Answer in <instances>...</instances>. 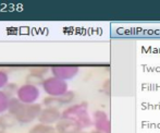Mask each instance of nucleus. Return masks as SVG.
Masks as SVG:
<instances>
[{
	"instance_id": "14",
	"label": "nucleus",
	"mask_w": 160,
	"mask_h": 133,
	"mask_svg": "<svg viewBox=\"0 0 160 133\" xmlns=\"http://www.w3.org/2000/svg\"><path fill=\"white\" fill-rule=\"evenodd\" d=\"M44 79L45 78H42V76H38V75H35V74L30 73L26 75L25 83L35 85V86H42V82H44Z\"/></svg>"
},
{
	"instance_id": "13",
	"label": "nucleus",
	"mask_w": 160,
	"mask_h": 133,
	"mask_svg": "<svg viewBox=\"0 0 160 133\" xmlns=\"http://www.w3.org/2000/svg\"><path fill=\"white\" fill-rule=\"evenodd\" d=\"M9 101H10V97L1 90L0 91V115L8 111Z\"/></svg>"
},
{
	"instance_id": "3",
	"label": "nucleus",
	"mask_w": 160,
	"mask_h": 133,
	"mask_svg": "<svg viewBox=\"0 0 160 133\" xmlns=\"http://www.w3.org/2000/svg\"><path fill=\"white\" fill-rule=\"evenodd\" d=\"M42 87L47 96H52V97H59L69 91L67 81L60 80L52 75L44 79Z\"/></svg>"
},
{
	"instance_id": "4",
	"label": "nucleus",
	"mask_w": 160,
	"mask_h": 133,
	"mask_svg": "<svg viewBox=\"0 0 160 133\" xmlns=\"http://www.w3.org/2000/svg\"><path fill=\"white\" fill-rule=\"evenodd\" d=\"M39 96H40V91L38 89V86L24 83L23 85L19 86L15 97L21 101V103L30 105V104L37 103Z\"/></svg>"
},
{
	"instance_id": "18",
	"label": "nucleus",
	"mask_w": 160,
	"mask_h": 133,
	"mask_svg": "<svg viewBox=\"0 0 160 133\" xmlns=\"http://www.w3.org/2000/svg\"><path fill=\"white\" fill-rule=\"evenodd\" d=\"M103 91H105L106 94L110 95V92H111V87H110V80L105 81V83H103Z\"/></svg>"
},
{
	"instance_id": "15",
	"label": "nucleus",
	"mask_w": 160,
	"mask_h": 133,
	"mask_svg": "<svg viewBox=\"0 0 160 133\" xmlns=\"http://www.w3.org/2000/svg\"><path fill=\"white\" fill-rule=\"evenodd\" d=\"M50 71V68L48 67H44V66H35L30 68V73L35 74V75L42 76V78H45L48 72Z\"/></svg>"
},
{
	"instance_id": "12",
	"label": "nucleus",
	"mask_w": 160,
	"mask_h": 133,
	"mask_svg": "<svg viewBox=\"0 0 160 133\" xmlns=\"http://www.w3.org/2000/svg\"><path fill=\"white\" fill-rule=\"evenodd\" d=\"M58 98H59V101H60V104H61V106L71 105V104L73 103V100H75V93L72 91H68L67 93L59 96Z\"/></svg>"
},
{
	"instance_id": "21",
	"label": "nucleus",
	"mask_w": 160,
	"mask_h": 133,
	"mask_svg": "<svg viewBox=\"0 0 160 133\" xmlns=\"http://www.w3.org/2000/svg\"><path fill=\"white\" fill-rule=\"evenodd\" d=\"M78 133H87V132H82V131H81V132H78Z\"/></svg>"
},
{
	"instance_id": "11",
	"label": "nucleus",
	"mask_w": 160,
	"mask_h": 133,
	"mask_svg": "<svg viewBox=\"0 0 160 133\" xmlns=\"http://www.w3.org/2000/svg\"><path fill=\"white\" fill-rule=\"evenodd\" d=\"M42 105L44 107H50V108H60L62 107L61 104L59 101V98L58 97H52V96H46V97L42 100Z\"/></svg>"
},
{
	"instance_id": "8",
	"label": "nucleus",
	"mask_w": 160,
	"mask_h": 133,
	"mask_svg": "<svg viewBox=\"0 0 160 133\" xmlns=\"http://www.w3.org/2000/svg\"><path fill=\"white\" fill-rule=\"evenodd\" d=\"M55 129L57 133H78L83 130L81 125L75 121L64 118H61L56 123Z\"/></svg>"
},
{
	"instance_id": "9",
	"label": "nucleus",
	"mask_w": 160,
	"mask_h": 133,
	"mask_svg": "<svg viewBox=\"0 0 160 133\" xmlns=\"http://www.w3.org/2000/svg\"><path fill=\"white\" fill-rule=\"evenodd\" d=\"M0 122L3 125V127L6 129H10V128H13L17 125L18 120L15 119V117L13 115H11L10 112H4V114L0 115Z\"/></svg>"
},
{
	"instance_id": "6",
	"label": "nucleus",
	"mask_w": 160,
	"mask_h": 133,
	"mask_svg": "<svg viewBox=\"0 0 160 133\" xmlns=\"http://www.w3.org/2000/svg\"><path fill=\"white\" fill-rule=\"evenodd\" d=\"M93 125L95 130L102 133H111V122L109 116L103 110H96L93 114Z\"/></svg>"
},
{
	"instance_id": "10",
	"label": "nucleus",
	"mask_w": 160,
	"mask_h": 133,
	"mask_svg": "<svg viewBox=\"0 0 160 133\" xmlns=\"http://www.w3.org/2000/svg\"><path fill=\"white\" fill-rule=\"evenodd\" d=\"M28 133H57V131H56L53 125H48L38 122L37 125L31 128Z\"/></svg>"
},
{
	"instance_id": "17",
	"label": "nucleus",
	"mask_w": 160,
	"mask_h": 133,
	"mask_svg": "<svg viewBox=\"0 0 160 133\" xmlns=\"http://www.w3.org/2000/svg\"><path fill=\"white\" fill-rule=\"evenodd\" d=\"M9 83V74L6 70L0 69V91L3 90Z\"/></svg>"
},
{
	"instance_id": "1",
	"label": "nucleus",
	"mask_w": 160,
	"mask_h": 133,
	"mask_svg": "<svg viewBox=\"0 0 160 133\" xmlns=\"http://www.w3.org/2000/svg\"><path fill=\"white\" fill-rule=\"evenodd\" d=\"M42 109V106L38 103L28 105V104L21 103L17 97H12L9 101L8 112L13 115L19 123L28 125L38 118Z\"/></svg>"
},
{
	"instance_id": "5",
	"label": "nucleus",
	"mask_w": 160,
	"mask_h": 133,
	"mask_svg": "<svg viewBox=\"0 0 160 133\" xmlns=\"http://www.w3.org/2000/svg\"><path fill=\"white\" fill-rule=\"evenodd\" d=\"M80 68L72 64H57V66L50 67V72L52 76L60 79V80L68 81L72 80L78 74Z\"/></svg>"
},
{
	"instance_id": "16",
	"label": "nucleus",
	"mask_w": 160,
	"mask_h": 133,
	"mask_svg": "<svg viewBox=\"0 0 160 133\" xmlns=\"http://www.w3.org/2000/svg\"><path fill=\"white\" fill-rule=\"evenodd\" d=\"M18 89H19V86H18L15 83H8V84H7V86L4 87L2 91H3L4 93L9 96V97L12 98V97H15V95H17Z\"/></svg>"
},
{
	"instance_id": "20",
	"label": "nucleus",
	"mask_w": 160,
	"mask_h": 133,
	"mask_svg": "<svg viewBox=\"0 0 160 133\" xmlns=\"http://www.w3.org/2000/svg\"><path fill=\"white\" fill-rule=\"evenodd\" d=\"M91 133H102V132H100V131H97V130H94V131H92Z\"/></svg>"
},
{
	"instance_id": "19",
	"label": "nucleus",
	"mask_w": 160,
	"mask_h": 133,
	"mask_svg": "<svg viewBox=\"0 0 160 133\" xmlns=\"http://www.w3.org/2000/svg\"><path fill=\"white\" fill-rule=\"evenodd\" d=\"M6 128L3 127V125H2L1 122H0V133H6Z\"/></svg>"
},
{
	"instance_id": "2",
	"label": "nucleus",
	"mask_w": 160,
	"mask_h": 133,
	"mask_svg": "<svg viewBox=\"0 0 160 133\" xmlns=\"http://www.w3.org/2000/svg\"><path fill=\"white\" fill-rule=\"evenodd\" d=\"M61 118L75 121L81 125L82 129L88 128L93 125V120L88 114V105L86 101L68 106L63 111H61Z\"/></svg>"
},
{
	"instance_id": "7",
	"label": "nucleus",
	"mask_w": 160,
	"mask_h": 133,
	"mask_svg": "<svg viewBox=\"0 0 160 133\" xmlns=\"http://www.w3.org/2000/svg\"><path fill=\"white\" fill-rule=\"evenodd\" d=\"M61 119V111L58 108H50V107H44L38 116L37 120L39 123L44 125H53Z\"/></svg>"
}]
</instances>
